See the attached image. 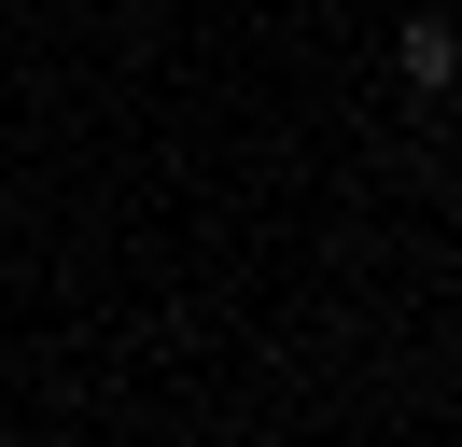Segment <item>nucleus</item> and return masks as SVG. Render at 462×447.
<instances>
[{"mask_svg":"<svg viewBox=\"0 0 462 447\" xmlns=\"http://www.w3.org/2000/svg\"><path fill=\"white\" fill-rule=\"evenodd\" d=\"M393 56H406V84H420V98L448 84V28H434V14H406V42H393Z\"/></svg>","mask_w":462,"mask_h":447,"instance_id":"obj_1","label":"nucleus"}]
</instances>
